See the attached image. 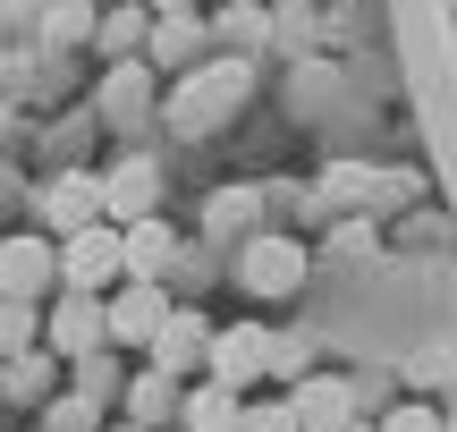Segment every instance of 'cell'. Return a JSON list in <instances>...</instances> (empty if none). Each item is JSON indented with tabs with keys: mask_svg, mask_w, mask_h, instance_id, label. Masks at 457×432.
Returning <instances> with one entry per match:
<instances>
[{
	"mask_svg": "<svg viewBox=\"0 0 457 432\" xmlns=\"http://www.w3.org/2000/svg\"><path fill=\"white\" fill-rule=\"evenodd\" d=\"M102 432H136V424H102Z\"/></svg>",
	"mask_w": 457,
	"mask_h": 432,
	"instance_id": "836d02e7",
	"label": "cell"
},
{
	"mask_svg": "<svg viewBox=\"0 0 457 432\" xmlns=\"http://www.w3.org/2000/svg\"><path fill=\"white\" fill-rule=\"evenodd\" d=\"M254 220H262V195H254V187H220V195L204 204V229H212V237H237V246L254 237Z\"/></svg>",
	"mask_w": 457,
	"mask_h": 432,
	"instance_id": "44dd1931",
	"label": "cell"
},
{
	"mask_svg": "<svg viewBox=\"0 0 457 432\" xmlns=\"http://www.w3.org/2000/svg\"><path fill=\"white\" fill-rule=\"evenodd\" d=\"M26 348H43V305L0 297V365H9V356H26Z\"/></svg>",
	"mask_w": 457,
	"mask_h": 432,
	"instance_id": "603a6c76",
	"label": "cell"
},
{
	"mask_svg": "<svg viewBox=\"0 0 457 432\" xmlns=\"http://www.w3.org/2000/svg\"><path fill=\"white\" fill-rule=\"evenodd\" d=\"M449 373H457V348H415L398 382H407L415 399H432V407H441V382H449Z\"/></svg>",
	"mask_w": 457,
	"mask_h": 432,
	"instance_id": "cb8c5ba5",
	"label": "cell"
},
{
	"mask_svg": "<svg viewBox=\"0 0 457 432\" xmlns=\"http://www.w3.org/2000/svg\"><path fill=\"white\" fill-rule=\"evenodd\" d=\"M51 288H60V254H51V237L43 229H9V237H0V297L43 305Z\"/></svg>",
	"mask_w": 457,
	"mask_h": 432,
	"instance_id": "277c9868",
	"label": "cell"
},
{
	"mask_svg": "<svg viewBox=\"0 0 457 432\" xmlns=\"http://www.w3.org/2000/svg\"><path fill=\"white\" fill-rule=\"evenodd\" d=\"M330 246H339V254H373V220H339Z\"/></svg>",
	"mask_w": 457,
	"mask_h": 432,
	"instance_id": "f1b7e54d",
	"label": "cell"
},
{
	"mask_svg": "<svg viewBox=\"0 0 457 432\" xmlns=\"http://www.w3.org/2000/svg\"><path fill=\"white\" fill-rule=\"evenodd\" d=\"M373 432H441V407L432 399H398V407H381Z\"/></svg>",
	"mask_w": 457,
	"mask_h": 432,
	"instance_id": "d4e9b609",
	"label": "cell"
},
{
	"mask_svg": "<svg viewBox=\"0 0 457 432\" xmlns=\"http://www.w3.org/2000/svg\"><path fill=\"white\" fill-rule=\"evenodd\" d=\"M51 373H60V356H43V348L9 356V365H0V399H9V407H43L51 399Z\"/></svg>",
	"mask_w": 457,
	"mask_h": 432,
	"instance_id": "e0dca14e",
	"label": "cell"
},
{
	"mask_svg": "<svg viewBox=\"0 0 457 432\" xmlns=\"http://www.w3.org/2000/svg\"><path fill=\"white\" fill-rule=\"evenodd\" d=\"M9 136H17V102H0V145H9Z\"/></svg>",
	"mask_w": 457,
	"mask_h": 432,
	"instance_id": "4dcf8cb0",
	"label": "cell"
},
{
	"mask_svg": "<svg viewBox=\"0 0 457 432\" xmlns=\"http://www.w3.org/2000/svg\"><path fill=\"white\" fill-rule=\"evenodd\" d=\"M204 51H212V34H204V17H153V34H145V51L136 60L145 68H204Z\"/></svg>",
	"mask_w": 457,
	"mask_h": 432,
	"instance_id": "9a60e30c",
	"label": "cell"
},
{
	"mask_svg": "<svg viewBox=\"0 0 457 432\" xmlns=\"http://www.w3.org/2000/svg\"><path fill=\"white\" fill-rule=\"evenodd\" d=\"M339 432H373V416H347V424H339Z\"/></svg>",
	"mask_w": 457,
	"mask_h": 432,
	"instance_id": "d6a6232c",
	"label": "cell"
},
{
	"mask_svg": "<svg viewBox=\"0 0 457 432\" xmlns=\"http://www.w3.org/2000/svg\"><path fill=\"white\" fill-rule=\"evenodd\" d=\"M94 111H111V119H145L153 111V68L145 60H119L111 77H102V102Z\"/></svg>",
	"mask_w": 457,
	"mask_h": 432,
	"instance_id": "d6986e66",
	"label": "cell"
},
{
	"mask_svg": "<svg viewBox=\"0 0 457 432\" xmlns=\"http://www.w3.org/2000/svg\"><path fill=\"white\" fill-rule=\"evenodd\" d=\"M204 339H212L204 305H170L162 331H153V348H145V365H153V373H195V365H204Z\"/></svg>",
	"mask_w": 457,
	"mask_h": 432,
	"instance_id": "9c48e42d",
	"label": "cell"
},
{
	"mask_svg": "<svg viewBox=\"0 0 457 432\" xmlns=\"http://www.w3.org/2000/svg\"><path fill=\"white\" fill-rule=\"evenodd\" d=\"M145 34H153V9L145 0H111V9H94V60L102 68H119V60H136V51H145Z\"/></svg>",
	"mask_w": 457,
	"mask_h": 432,
	"instance_id": "5bb4252c",
	"label": "cell"
},
{
	"mask_svg": "<svg viewBox=\"0 0 457 432\" xmlns=\"http://www.w3.org/2000/svg\"><path fill=\"white\" fill-rule=\"evenodd\" d=\"M34 212H43V237L85 229V220H102V179H94V170H60V179H43Z\"/></svg>",
	"mask_w": 457,
	"mask_h": 432,
	"instance_id": "ba28073f",
	"label": "cell"
},
{
	"mask_svg": "<svg viewBox=\"0 0 457 432\" xmlns=\"http://www.w3.org/2000/svg\"><path fill=\"white\" fill-rule=\"evenodd\" d=\"M85 9H111V0H85Z\"/></svg>",
	"mask_w": 457,
	"mask_h": 432,
	"instance_id": "d590c367",
	"label": "cell"
},
{
	"mask_svg": "<svg viewBox=\"0 0 457 432\" xmlns=\"http://www.w3.org/2000/svg\"><path fill=\"white\" fill-rule=\"evenodd\" d=\"M441 432H457V416H441Z\"/></svg>",
	"mask_w": 457,
	"mask_h": 432,
	"instance_id": "e575fe53",
	"label": "cell"
},
{
	"mask_svg": "<svg viewBox=\"0 0 457 432\" xmlns=\"http://www.w3.org/2000/svg\"><path fill=\"white\" fill-rule=\"evenodd\" d=\"M119 424H136V432H162V424H179V373H128L119 382Z\"/></svg>",
	"mask_w": 457,
	"mask_h": 432,
	"instance_id": "4fadbf2b",
	"label": "cell"
},
{
	"mask_svg": "<svg viewBox=\"0 0 457 432\" xmlns=\"http://www.w3.org/2000/svg\"><path fill=\"white\" fill-rule=\"evenodd\" d=\"M279 399H288L296 432H339L347 416H356V399H347V373H305V382H288Z\"/></svg>",
	"mask_w": 457,
	"mask_h": 432,
	"instance_id": "30bf717a",
	"label": "cell"
},
{
	"mask_svg": "<svg viewBox=\"0 0 457 432\" xmlns=\"http://www.w3.org/2000/svg\"><path fill=\"white\" fill-rule=\"evenodd\" d=\"M204 382L237 390V399L262 382V322H228V331L204 339Z\"/></svg>",
	"mask_w": 457,
	"mask_h": 432,
	"instance_id": "52a82bcc",
	"label": "cell"
},
{
	"mask_svg": "<svg viewBox=\"0 0 457 432\" xmlns=\"http://www.w3.org/2000/svg\"><path fill=\"white\" fill-rule=\"evenodd\" d=\"M102 348H111V331H102V297H77V288L43 297V356L77 365V356H102Z\"/></svg>",
	"mask_w": 457,
	"mask_h": 432,
	"instance_id": "3957f363",
	"label": "cell"
},
{
	"mask_svg": "<svg viewBox=\"0 0 457 432\" xmlns=\"http://www.w3.org/2000/svg\"><path fill=\"white\" fill-rule=\"evenodd\" d=\"M145 9H153V17H195L204 0H145Z\"/></svg>",
	"mask_w": 457,
	"mask_h": 432,
	"instance_id": "f546056e",
	"label": "cell"
},
{
	"mask_svg": "<svg viewBox=\"0 0 457 432\" xmlns=\"http://www.w3.org/2000/svg\"><path fill=\"white\" fill-rule=\"evenodd\" d=\"M43 432H102V407H94V399H77V390H68V399H51V416H43Z\"/></svg>",
	"mask_w": 457,
	"mask_h": 432,
	"instance_id": "4316f807",
	"label": "cell"
},
{
	"mask_svg": "<svg viewBox=\"0 0 457 432\" xmlns=\"http://www.w3.org/2000/svg\"><path fill=\"white\" fill-rule=\"evenodd\" d=\"M51 254H60V288H77V297H111L119 288V229L111 220H85V229L51 237Z\"/></svg>",
	"mask_w": 457,
	"mask_h": 432,
	"instance_id": "7a4b0ae2",
	"label": "cell"
},
{
	"mask_svg": "<svg viewBox=\"0 0 457 432\" xmlns=\"http://www.w3.org/2000/svg\"><path fill=\"white\" fill-rule=\"evenodd\" d=\"M237 390H220V382H195V390H179V432H237Z\"/></svg>",
	"mask_w": 457,
	"mask_h": 432,
	"instance_id": "2e32d148",
	"label": "cell"
},
{
	"mask_svg": "<svg viewBox=\"0 0 457 432\" xmlns=\"http://www.w3.org/2000/svg\"><path fill=\"white\" fill-rule=\"evenodd\" d=\"M237 280L254 288V297H296V288H305V246L279 237V229H254L237 246Z\"/></svg>",
	"mask_w": 457,
	"mask_h": 432,
	"instance_id": "8992f818",
	"label": "cell"
},
{
	"mask_svg": "<svg viewBox=\"0 0 457 432\" xmlns=\"http://www.w3.org/2000/svg\"><path fill=\"white\" fill-rule=\"evenodd\" d=\"M170 288L162 280H119L111 297H102V331H111V348H153V331H162V314H170Z\"/></svg>",
	"mask_w": 457,
	"mask_h": 432,
	"instance_id": "5b68a950",
	"label": "cell"
},
{
	"mask_svg": "<svg viewBox=\"0 0 457 432\" xmlns=\"http://www.w3.org/2000/svg\"><path fill=\"white\" fill-rule=\"evenodd\" d=\"M34 43L43 51H85L94 43V9H85V0H51V9L34 17Z\"/></svg>",
	"mask_w": 457,
	"mask_h": 432,
	"instance_id": "ffe728a7",
	"label": "cell"
},
{
	"mask_svg": "<svg viewBox=\"0 0 457 432\" xmlns=\"http://www.w3.org/2000/svg\"><path fill=\"white\" fill-rule=\"evenodd\" d=\"M204 34H212V43H220V60H245V51H254L262 34H271V17H262L254 0H220V17H212V26H204Z\"/></svg>",
	"mask_w": 457,
	"mask_h": 432,
	"instance_id": "ac0fdd59",
	"label": "cell"
},
{
	"mask_svg": "<svg viewBox=\"0 0 457 432\" xmlns=\"http://www.w3.org/2000/svg\"><path fill=\"white\" fill-rule=\"evenodd\" d=\"M145 212H162V170H153V162L102 170V220H111V229H128V220H145Z\"/></svg>",
	"mask_w": 457,
	"mask_h": 432,
	"instance_id": "8fae6325",
	"label": "cell"
},
{
	"mask_svg": "<svg viewBox=\"0 0 457 432\" xmlns=\"http://www.w3.org/2000/svg\"><path fill=\"white\" fill-rule=\"evenodd\" d=\"M305 373H313L305 331H262V382H305Z\"/></svg>",
	"mask_w": 457,
	"mask_h": 432,
	"instance_id": "7402d4cb",
	"label": "cell"
},
{
	"mask_svg": "<svg viewBox=\"0 0 457 432\" xmlns=\"http://www.w3.org/2000/svg\"><path fill=\"white\" fill-rule=\"evenodd\" d=\"M237 432H296V416H288V399H245Z\"/></svg>",
	"mask_w": 457,
	"mask_h": 432,
	"instance_id": "83f0119b",
	"label": "cell"
},
{
	"mask_svg": "<svg viewBox=\"0 0 457 432\" xmlns=\"http://www.w3.org/2000/svg\"><path fill=\"white\" fill-rule=\"evenodd\" d=\"M170 254H179V229H170L162 212L128 220V229H119V280H162Z\"/></svg>",
	"mask_w": 457,
	"mask_h": 432,
	"instance_id": "7c38bea8",
	"label": "cell"
},
{
	"mask_svg": "<svg viewBox=\"0 0 457 432\" xmlns=\"http://www.w3.org/2000/svg\"><path fill=\"white\" fill-rule=\"evenodd\" d=\"M441 399H449V407H441V416H457V373H449V382H441Z\"/></svg>",
	"mask_w": 457,
	"mask_h": 432,
	"instance_id": "1f68e13d",
	"label": "cell"
},
{
	"mask_svg": "<svg viewBox=\"0 0 457 432\" xmlns=\"http://www.w3.org/2000/svg\"><path fill=\"white\" fill-rule=\"evenodd\" d=\"M245 94H254V68H245V60H204V68H187V77L170 85L162 119H170L179 136H212Z\"/></svg>",
	"mask_w": 457,
	"mask_h": 432,
	"instance_id": "6da1fadb",
	"label": "cell"
},
{
	"mask_svg": "<svg viewBox=\"0 0 457 432\" xmlns=\"http://www.w3.org/2000/svg\"><path fill=\"white\" fill-rule=\"evenodd\" d=\"M68 373H77V382H68V390H77V399H111V390H119V365H111V356H77V365H68Z\"/></svg>",
	"mask_w": 457,
	"mask_h": 432,
	"instance_id": "484cf974",
	"label": "cell"
}]
</instances>
